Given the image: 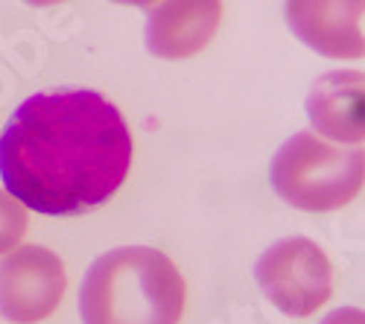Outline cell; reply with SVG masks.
<instances>
[{
  "label": "cell",
  "instance_id": "cell-10",
  "mask_svg": "<svg viewBox=\"0 0 365 324\" xmlns=\"http://www.w3.org/2000/svg\"><path fill=\"white\" fill-rule=\"evenodd\" d=\"M322 324H365V313L356 307H342L336 313H330Z\"/></svg>",
  "mask_w": 365,
  "mask_h": 324
},
{
  "label": "cell",
  "instance_id": "cell-2",
  "mask_svg": "<svg viewBox=\"0 0 365 324\" xmlns=\"http://www.w3.org/2000/svg\"><path fill=\"white\" fill-rule=\"evenodd\" d=\"M82 324H178L185 278L158 249L123 246L91 263L79 289Z\"/></svg>",
  "mask_w": 365,
  "mask_h": 324
},
{
  "label": "cell",
  "instance_id": "cell-5",
  "mask_svg": "<svg viewBox=\"0 0 365 324\" xmlns=\"http://www.w3.org/2000/svg\"><path fill=\"white\" fill-rule=\"evenodd\" d=\"M65 263L44 246H24L0 263V315L12 324H38L65 296Z\"/></svg>",
  "mask_w": 365,
  "mask_h": 324
},
{
  "label": "cell",
  "instance_id": "cell-6",
  "mask_svg": "<svg viewBox=\"0 0 365 324\" xmlns=\"http://www.w3.org/2000/svg\"><path fill=\"white\" fill-rule=\"evenodd\" d=\"M146 47L158 58H187L205 50L217 36L222 6L214 0L202 4H152L146 6Z\"/></svg>",
  "mask_w": 365,
  "mask_h": 324
},
{
  "label": "cell",
  "instance_id": "cell-9",
  "mask_svg": "<svg viewBox=\"0 0 365 324\" xmlns=\"http://www.w3.org/2000/svg\"><path fill=\"white\" fill-rule=\"evenodd\" d=\"M26 231V208L0 190V254H9Z\"/></svg>",
  "mask_w": 365,
  "mask_h": 324
},
{
  "label": "cell",
  "instance_id": "cell-4",
  "mask_svg": "<svg viewBox=\"0 0 365 324\" xmlns=\"http://www.w3.org/2000/svg\"><path fill=\"white\" fill-rule=\"evenodd\" d=\"M255 281L272 304L295 318L313 315L333 296V266L307 237L272 243L255 263Z\"/></svg>",
  "mask_w": 365,
  "mask_h": 324
},
{
  "label": "cell",
  "instance_id": "cell-3",
  "mask_svg": "<svg viewBox=\"0 0 365 324\" xmlns=\"http://www.w3.org/2000/svg\"><path fill=\"white\" fill-rule=\"evenodd\" d=\"M269 182L275 193L298 211H339L362 190V146L359 150H342V146L327 143L313 132H298L272 158Z\"/></svg>",
  "mask_w": 365,
  "mask_h": 324
},
{
  "label": "cell",
  "instance_id": "cell-8",
  "mask_svg": "<svg viewBox=\"0 0 365 324\" xmlns=\"http://www.w3.org/2000/svg\"><path fill=\"white\" fill-rule=\"evenodd\" d=\"M287 23L322 56H362V4H289Z\"/></svg>",
  "mask_w": 365,
  "mask_h": 324
},
{
  "label": "cell",
  "instance_id": "cell-7",
  "mask_svg": "<svg viewBox=\"0 0 365 324\" xmlns=\"http://www.w3.org/2000/svg\"><path fill=\"white\" fill-rule=\"evenodd\" d=\"M307 114L319 135L362 143L365 137V76L359 70H333L313 82Z\"/></svg>",
  "mask_w": 365,
  "mask_h": 324
},
{
  "label": "cell",
  "instance_id": "cell-1",
  "mask_svg": "<svg viewBox=\"0 0 365 324\" xmlns=\"http://www.w3.org/2000/svg\"><path fill=\"white\" fill-rule=\"evenodd\" d=\"M132 167V132L114 103L88 88L24 100L0 135L6 193L47 216L97 211Z\"/></svg>",
  "mask_w": 365,
  "mask_h": 324
}]
</instances>
